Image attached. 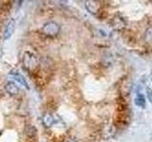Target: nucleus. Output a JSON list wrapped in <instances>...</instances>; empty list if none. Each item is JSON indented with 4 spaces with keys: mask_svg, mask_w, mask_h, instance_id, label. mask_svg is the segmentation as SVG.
I'll list each match as a JSON object with an SVG mask.
<instances>
[{
    "mask_svg": "<svg viewBox=\"0 0 152 142\" xmlns=\"http://www.w3.org/2000/svg\"><path fill=\"white\" fill-rule=\"evenodd\" d=\"M112 26L114 28H116V30H122V28H125L126 24H125V21L123 20V19H120L119 17H115L112 20Z\"/></svg>",
    "mask_w": 152,
    "mask_h": 142,
    "instance_id": "nucleus-6",
    "label": "nucleus"
},
{
    "mask_svg": "<svg viewBox=\"0 0 152 142\" xmlns=\"http://www.w3.org/2000/svg\"><path fill=\"white\" fill-rule=\"evenodd\" d=\"M23 64L24 67H26L28 70H30L31 72L33 70H35L38 68V64H39V62H38L37 57L31 53V52H25L23 57Z\"/></svg>",
    "mask_w": 152,
    "mask_h": 142,
    "instance_id": "nucleus-1",
    "label": "nucleus"
},
{
    "mask_svg": "<svg viewBox=\"0 0 152 142\" xmlns=\"http://www.w3.org/2000/svg\"><path fill=\"white\" fill-rule=\"evenodd\" d=\"M135 103H136L137 106L144 108L145 106V101L144 96H142V95H141V94L138 95V96L136 97V99H135Z\"/></svg>",
    "mask_w": 152,
    "mask_h": 142,
    "instance_id": "nucleus-9",
    "label": "nucleus"
},
{
    "mask_svg": "<svg viewBox=\"0 0 152 142\" xmlns=\"http://www.w3.org/2000/svg\"><path fill=\"white\" fill-rule=\"evenodd\" d=\"M47 106L48 109H50V111H52V109L55 108V101L53 99H49V101H47Z\"/></svg>",
    "mask_w": 152,
    "mask_h": 142,
    "instance_id": "nucleus-10",
    "label": "nucleus"
},
{
    "mask_svg": "<svg viewBox=\"0 0 152 142\" xmlns=\"http://www.w3.org/2000/svg\"><path fill=\"white\" fill-rule=\"evenodd\" d=\"M42 31L47 36H54L58 34V32L60 31V26L55 22H48L43 27Z\"/></svg>",
    "mask_w": 152,
    "mask_h": 142,
    "instance_id": "nucleus-2",
    "label": "nucleus"
},
{
    "mask_svg": "<svg viewBox=\"0 0 152 142\" xmlns=\"http://www.w3.org/2000/svg\"><path fill=\"white\" fill-rule=\"evenodd\" d=\"M151 80H152V71H151Z\"/></svg>",
    "mask_w": 152,
    "mask_h": 142,
    "instance_id": "nucleus-13",
    "label": "nucleus"
},
{
    "mask_svg": "<svg viewBox=\"0 0 152 142\" xmlns=\"http://www.w3.org/2000/svg\"><path fill=\"white\" fill-rule=\"evenodd\" d=\"M14 30H15V21H14V19H11V20L9 21V23L7 24L6 28H5L4 39L5 40L10 39V38L12 37V35L13 34Z\"/></svg>",
    "mask_w": 152,
    "mask_h": 142,
    "instance_id": "nucleus-3",
    "label": "nucleus"
},
{
    "mask_svg": "<svg viewBox=\"0 0 152 142\" xmlns=\"http://www.w3.org/2000/svg\"><path fill=\"white\" fill-rule=\"evenodd\" d=\"M66 142H75L74 140H72V139H68Z\"/></svg>",
    "mask_w": 152,
    "mask_h": 142,
    "instance_id": "nucleus-12",
    "label": "nucleus"
},
{
    "mask_svg": "<svg viewBox=\"0 0 152 142\" xmlns=\"http://www.w3.org/2000/svg\"><path fill=\"white\" fill-rule=\"evenodd\" d=\"M88 9L90 12H98L100 9H99V6L97 4H95V2H88L86 4Z\"/></svg>",
    "mask_w": 152,
    "mask_h": 142,
    "instance_id": "nucleus-8",
    "label": "nucleus"
},
{
    "mask_svg": "<svg viewBox=\"0 0 152 142\" xmlns=\"http://www.w3.org/2000/svg\"><path fill=\"white\" fill-rule=\"evenodd\" d=\"M27 140H37V130L33 125H28L25 128Z\"/></svg>",
    "mask_w": 152,
    "mask_h": 142,
    "instance_id": "nucleus-4",
    "label": "nucleus"
},
{
    "mask_svg": "<svg viewBox=\"0 0 152 142\" xmlns=\"http://www.w3.org/2000/svg\"><path fill=\"white\" fill-rule=\"evenodd\" d=\"M0 41H1V35H0Z\"/></svg>",
    "mask_w": 152,
    "mask_h": 142,
    "instance_id": "nucleus-14",
    "label": "nucleus"
},
{
    "mask_svg": "<svg viewBox=\"0 0 152 142\" xmlns=\"http://www.w3.org/2000/svg\"><path fill=\"white\" fill-rule=\"evenodd\" d=\"M43 122H44V124L47 127L51 126L52 123L54 122L53 116H52L50 113H46L45 115H44V117H43Z\"/></svg>",
    "mask_w": 152,
    "mask_h": 142,
    "instance_id": "nucleus-7",
    "label": "nucleus"
},
{
    "mask_svg": "<svg viewBox=\"0 0 152 142\" xmlns=\"http://www.w3.org/2000/svg\"><path fill=\"white\" fill-rule=\"evenodd\" d=\"M5 89H6L7 93L10 95H12V96H15L19 93V87L16 83H14L13 82H9L7 84L5 85Z\"/></svg>",
    "mask_w": 152,
    "mask_h": 142,
    "instance_id": "nucleus-5",
    "label": "nucleus"
},
{
    "mask_svg": "<svg viewBox=\"0 0 152 142\" xmlns=\"http://www.w3.org/2000/svg\"><path fill=\"white\" fill-rule=\"evenodd\" d=\"M146 94H147V98H148L149 101L152 103V89L151 88H147L146 89Z\"/></svg>",
    "mask_w": 152,
    "mask_h": 142,
    "instance_id": "nucleus-11",
    "label": "nucleus"
}]
</instances>
